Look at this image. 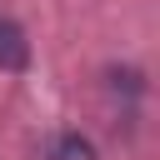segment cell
Here are the masks:
<instances>
[{"mask_svg": "<svg viewBox=\"0 0 160 160\" xmlns=\"http://www.w3.org/2000/svg\"><path fill=\"white\" fill-rule=\"evenodd\" d=\"M45 160H95V145L80 130H60L45 140Z\"/></svg>", "mask_w": 160, "mask_h": 160, "instance_id": "2", "label": "cell"}, {"mask_svg": "<svg viewBox=\"0 0 160 160\" xmlns=\"http://www.w3.org/2000/svg\"><path fill=\"white\" fill-rule=\"evenodd\" d=\"M25 65H30V40L10 15H0V70H25Z\"/></svg>", "mask_w": 160, "mask_h": 160, "instance_id": "1", "label": "cell"}]
</instances>
